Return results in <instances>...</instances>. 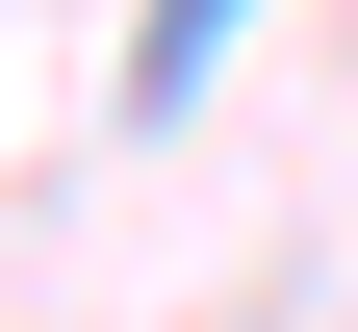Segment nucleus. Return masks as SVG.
Masks as SVG:
<instances>
[{"instance_id":"obj_1","label":"nucleus","mask_w":358,"mask_h":332,"mask_svg":"<svg viewBox=\"0 0 358 332\" xmlns=\"http://www.w3.org/2000/svg\"><path fill=\"white\" fill-rule=\"evenodd\" d=\"M205 52H231V0H154V52H128V77H154V103H179V77H205Z\"/></svg>"}]
</instances>
